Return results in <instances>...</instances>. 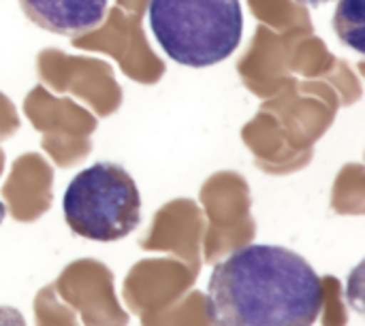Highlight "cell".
<instances>
[{"instance_id":"6da1fadb","label":"cell","mask_w":365,"mask_h":326,"mask_svg":"<svg viewBox=\"0 0 365 326\" xmlns=\"http://www.w3.org/2000/svg\"><path fill=\"white\" fill-rule=\"evenodd\" d=\"M323 305L319 273L282 246H244L216 263L207 282L214 326H314Z\"/></svg>"},{"instance_id":"7a4b0ae2","label":"cell","mask_w":365,"mask_h":326,"mask_svg":"<svg viewBox=\"0 0 365 326\" xmlns=\"http://www.w3.org/2000/svg\"><path fill=\"white\" fill-rule=\"evenodd\" d=\"M148 17L163 51L184 66L218 64L242 43L240 0H150Z\"/></svg>"},{"instance_id":"3957f363","label":"cell","mask_w":365,"mask_h":326,"mask_svg":"<svg viewBox=\"0 0 365 326\" xmlns=\"http://www.w3.org/2000/svg\"><path fill=\"white\" fill-rule=\"evenodd\" d=\"M68 228L92 241H118L141 220V194L130 173L115 162H96L77 173L62 201Z\"/></svg>"},{"instance_id":"277c9868","label":"cell","mask_w":365,"mask_h":326,"mask_svg":"<svg viewBox=\"0 0 365 326\" xmlns=\"http://www.w3.org/2000/svg\"><path fill=\"white\" fill-rule=\"evenodd\" d=\"M24 15L38 28L77 36L103 23L109 0H19Z\"/></svg>"},{"instance_id":"5b68a950","label":"cell","mask_w":365,"mask_h":326,"mask_svg":"<svg viewBox=\"0 0 365 326\" xmlns=\"http://www.w3.org/2000/svg\"><path fill=\"white\" fill-rule=\"evenodd\" d=\"M334 26L344 45L364 53V0H340Z\"/></svg>"},{"instance_id":"8992f818","label":"cell","mask_w":365,"mask_h":326,"mask_svg":"<svg viewBox=\"0 0 365 326\" xmlns=\"http://www.w3.org/2000/svg\"><path fill=\"white\" fill-rule=\"evenodd\" d=\"M0 326H26V322H24V316L19 310L0 305Z\"/></svg>"},{"instance_id":"52a82bcc","label":"cell","mask_w":365,"mask_h":326,"mask_svg":"<svg viewBox=\"0 0 365 326\" xmlns=\"http://www.w3.org/2000/svg\"><path fill=\"white\" fill-rule=\"evenodd\" d=\"M299 2H306V4L319 6V4H325V2H331V0H299Z\"/></svg>"}]
</instances>
